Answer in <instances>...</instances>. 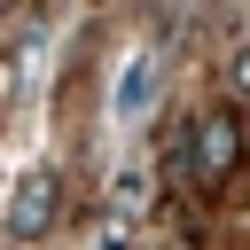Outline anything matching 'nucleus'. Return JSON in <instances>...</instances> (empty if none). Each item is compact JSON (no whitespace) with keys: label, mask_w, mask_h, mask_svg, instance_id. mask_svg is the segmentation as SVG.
I'll return each instance as SVG.
<instances>
[{"label":"nucleus","mask_w":250,"mask_h":250,"mask_svg":"<svg viewBox=\"0 0 250 250\" xmlns=\"http://www.w3.org/2000/svg\"><path fill=\"white\" fill-rule=\"evenodd\" d=\"M47 227H55V172H47V164H31V172L16 180V195H8L0 234H8V242H39Z\"/></svg>","instance_id":"obj_1"},{"label":"nucleus","mask_w":250,"mask_h":250,"mask_svg":"<svg viewBox=\"0 0 250 250\" xmlns=\"http://www.w3.org/2000/svg\"><path fill=\"white\" fill-rule=\"evenodd\" d=\"M195 172L203 180H227L234 172V109H211L195 125Z\"/></svg>","instance_id":"obj_2"},{"label":"nucleus","mask_w":250,"mask_h":250,"mask_svg":"<svg viewBox=\"0 0 250 250\" xmlns=\"http://www.w3.org/2000/svg\"><path fill=\"white\" fill-rule=\"evenodd\" d=\"M148 102H156V55H133V62L117 70V94H109V109L133 125V117H148Z\"/></svg>","instance_id":"obj_3"}]
</instances>
